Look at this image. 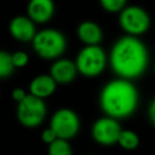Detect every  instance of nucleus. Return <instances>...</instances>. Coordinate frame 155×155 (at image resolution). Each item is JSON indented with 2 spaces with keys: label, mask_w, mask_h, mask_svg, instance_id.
I'll return each mask as SVG.
<instances>
[{
  "label": "nucleus",
  "mask_w": 155,
  "mask_h": 155,
  "mask_svg": "<svg viewBox=\"0 0 155 155\" xmlns=\"http://www.w3.org/2000/svg\"><path fill=\"white\" fill-rule=\"evenodd\" d=\"M108 61L111 70L120 79L131 81L142 76L147 70L149 52L140 39L125 35L114 42Z\"/></svg>",
  "instance_id": "f257e3e1"
},
{
  "label": "nucleus",
  "mask_w": 155,
  "mask_h": 155,
  "mask_svg": "<svg viewBox=\"0 0 155 155\" xmlns=\"http://www.w3.org/2000/svg\"><path fill=\"white\" fill-rule=\"evenodd\" d=\"M139 102L137 87L126 79H114L107 82L99 94V105L105 116L125 119L131 116Z\"/></svg>",
  "instance_id": "f03ea898"
},
{
  "label": "nucleus",
  "mask_w": 155,
  "mask_h": 155,
  "mask_svg": "<svg viewBox=\"0 0 155 155\" xmlns=\"http://www.w3.org/2000/svg\"><path fill=\"white\" fill-rule=\"evenodd\" d=\"M33 48L42 59H58L67 48L65 36L57 29L47 28L36 33L33 39Z\"/></svg>",
  "instance_id": "7ed1b4c3"
},
{
  "label": "nucleus",
  "mask_w": 155,
  "mask_h": 155,
  "mask_svg": "<svg viewBox=\"0 0 155 155\" xmlns=\"http://www.w3.org/2000/svg\"><path fill=\"white\" fill-rule=\"evenodd\" d=\"M75 65L78 73L85 78H96L101 75L108 63L105 51L99 46H84L76 54Z\"/></svg>",
  "instance_id": "20e7f679"
},
{
  "label": "nucleus",
  "mask_w": 155,
  "mask_h": 155,
  "mask_svg": "<svg viewBox=\"0 0 155 155\" xmlns=\"http://www.w3.org/2000/svg\"><path fill=\"white\" fill-rule=\"evenodd\" d=\"M119 25L126 35L138 38L148 31L150 27V16L147 10L140 6H126L119 13Z\"/></svg>",
  "instance_id": "39448f33"
},
{
  "label": "nucleus",
  "mask_w": 155,
  "mask_h": 155,
  "mask_svg": "<svg viewBox=\"0 0 155 155\" xmlns=\"http://www.w3.org/2000/svg\"><path fill=\"white\" fill-rule=\"evenodd\" d=\"M46 104L44 99L27 94V97L17 103V119L19 124L28 128L40 126L46 117Z\"/></svg>",
  "instance_id": "423d86ee"
},
{
  "label": "nucleus",
  "mask_w": 155,
  "mask_h": 155,
  "mask_svg": "<svg viewBox=\"0 0 155 155\" xmlns=\"http://www.w3.org/2000/svg\"><path fill=\"white\" fill-rule=\"evenodd\" d=\"M50 128L56 133L57 138L69 140L79 133L80 119L74 110L69 108H61L51 116Z\"/></svg>",
  "instance_id": "0eeeda50"
},
{
  "label": "nucleus",
  "mask_w": 155,
  "mask_h": 155,
  "mask_svg": "<svg viewBox=\"0 0 155 155\" xmlns=\"http://www.w3.org/2000/svg\"><path fill=\"white\" fill-rule=\"evenodd\" d=\"M121 131L122 128L116 119L103 116L93 122L91 128V136L96 143L108 147L117 144V139Z\"/></svg>",
  "instance_id": "6e6552de"
},
{
  "label": "nucleus",
  "mask_w": 155,
  "mask_h": 155,
  "mask_svg": "<svg viewBox=\"0 0 155 155\" xmlns=\"http://www.w3.org/2000/svg\"><path fill=\"white\" fill-rule=\"evenodd\" d=\"M10 34L13 39L21 42L33 41L34 36L36 35L35 23L28 16H16L11 19L8 25Z\"/></svg>",
  "instance_id": "1a4fd4ad"
},
{
  "label": "nucleus",
  "mask_w": 155,
  "mask_h": 155,
  "mask_svg": "<svg viewBox=\"0 0 155 155\" xmlns=\"http://www.w3.org/2000/svg\"><path fill=\"white\" fill-rule=\"evenodd\" d=\"M78 69L75 65L74 61L67 59V58H58L56 59L50 69V75L51 78L61 85L70 84L75 78H76Z\"/></svg>",
  "instance_id": "9d476101"
},
{
  "label": "nucleus",
  "mask_w": 155,
  "mask_h": 155,
  "mask_svg": "<svg viewBox=\"0 0 155 155\" xmlns=\"http://www.w3.org/2000/svg\"><path fill=\"white\" fill-rule=\"evenodd\" d=\"M27 12L34 23H46L54 13L53 0H29Z\"/></svg>",
  "instance_id": "9b49d317"
},
{
  "label": "nucleus",
  "mask_w": 155,
  "mask_h": 155,
  "mask_svg": "<svg viewBox=\"0 0 155 155\" xmlns=\"http://www.w3.org/2000/svg\"><path fill=\"white\" fill-rule=\"evenodd\" d=\"M76 35L85 46H96L103 39V30L93 21H82L76 27Z\"/></svg>",
  "instance_id": "f8f14e48"
},
{
  "label": "nucleus",
  "mask_w": 155,
  "mask_h": 155,
  "mask_svg": "<svg viewBox=\"0 0 155 155\" xmlns=\"http://www.w3.org/2000/svg\"><path fill=\"white\" fill-rule=\"evenodd\" d=\"M57 82L51 78L50 74H40L35 76L29 84V94L45 99L54 93Z\"/></svg>",
  "instance_id": "ddd939ff"
},
{
  "label": "nucleus",
  "mask_w": 155,
  "mask_h": 155,
  "mask_svg": "<svg viewBox=\"0 0 155 155\" xmlns=\"http://www.w3.org/2000/svg\"><path fill=\"white\" fill-rule=\"evenodd\" d=\"M117 144L124 150L132 151V150L138 148V145H139V137L132 130H122L120 136H119Z\"/></svg>",
  "instance_id": "4468645a"
},
{
  "label": "nucleus",
  "mask_w": 155,
  "mask_h": 155,
  "mask_svg": "<svg viewBox=\"0 0 155 155\" xmlns=\"http://www.w3.org/2000/svg\"><path fill=\"white\" fill-rule=\"evenodd\" d=\"M48 155H73V149L69 140L57 138L50 145H47Z\"/></svg>",
  "instance_id": "2eb2a0df"
},
{
  "label": "nucleus",
  "mask_w": 155,
  "mask_h": 155,
  "mask_svg": "<svg viewBox=\"0 0 155 155\" xmlns=\"http://www.w3.org/2000/svg\"><path fill=\"white\" fill-rule=\"evenodd\" d=\"M15 69L16 68L12 63L11 53L0 51V79H6L12 75Z\"/></svg>",
  "instance_id": "dca6fc26"
},
{
  "label": "nucleus",
  "mask_w": 155,
  "mask_h": 155,
  "mask_svg": "<svg viewBox=\"0 0 155 155\" xmlns=\"http://www.w3.org/2000/svg\"><path fill=\"white\" fill-rule=\"evenodd\" d=\"M99 4L107 12L120 13L127 6V0H99Z\"/></svg>",
  "instance_id": "f3484780"
},
{
  "label": "nucleus",
  "mask_w": 155,
  "mask_h": 155,
  "mask_svg": "<svg viewBox=\"0 0 155 155\" xmlns=\"http://www.w3.org/2000/svg\"><path fill=\"white\" fill-rule=\"evenodd\" d=\"M11 57H12V63H13L15 68H23L29 62V57L24 51H17V52L12 53Z\"/></svg>",
  "instance_id": "a211bd4d"
},
{
  "label": "nucleus",
  "mask_w": 155,
  "mask_h": 155,
  "mask_svg": "<svg viewBox=\"0 0 155 155\" xmlns=\"http://www.w3.org/2000/svg\"><path fill=\"white\" fill-rule=\"evenodd\" d=\"M57 139V136H56V133L50 128V127H47V128H45L42 132H41V140L45 143V144H47V145H50L52 142H54Z\"/></svg>",
  "instance_id": "6ab92c4d"
},
{
  "label": "nucleus",
  "mask_w": 155,
  "mask_h": 155,
  "mask_svg": "<svg viewBox=\"0 0 155 155\" xmlns=\"http://www.w3.org/2000/svg\"><path fill=\"white\" fill-rule=\"evenodd\" d=\"M27 94H28V93H27L23 88H21V87H17V88L12 90V92H11V97H12V99L16 101L17 103L22 102V101L27 97Z\"/></svg>",
  "instance_id": "aec40b11"
},
{
  "label": "nucleus",
  "mask_w": 155,
  "mask_h": 155,
  "mask_svg": "<svg viewBox=\"0 0 155 155\" xmlns=\"http://www.w3.org/2000/svg\"><path fill=\"white\" fill-rule=\"evenodd\" d=\"M148 117L153 126H155V97L151 99L149 107H148Z\"/></svg>",
  "instance_id": "412c9836"
},
{
  "label": "nucleus",
  "mask_w": 155,
  "mask_h": 155,
  "mask_svg": "<svg viewBox=\"0 0 155 155\" xmlns=\"http://www.w3.org/2000/svg\"><path fill=\"white\" fill-rule=\"evenodd\" d=\"M154 73H155V62H154Z\"/></svg>",
  "instance_id": "4be33fe9"
}]
</instances>
